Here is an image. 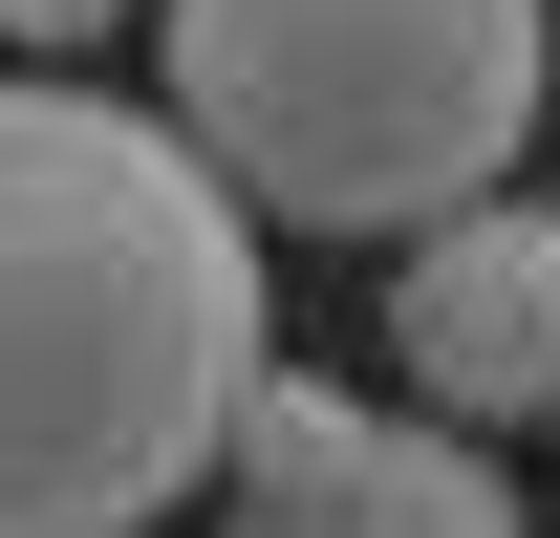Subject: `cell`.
<instances>
[{"label": "cell", "instance_id": "cell-1", "mask_svg": "<svg viewBox=\"0 0 560 538\" xmlns=\"http://www.w3.org/2000/svg\"><path fill=\"white\" fill-rule=\"evenodd\" d=\"M259 215L173 108L0 66V538H151L259 388Z\"/></svg>", "mask_w": 560, "mask_h": 538}, {"label": "cell", "instance_id": "cell-2", "mask_svg": "<svg viewBox=\"0 0 560 538\" xmlns=\"http://www.w3.org/2000/svg\"><path fill=\"white\" fill-rule=\"evenodd\" d=\"M173 130L259 237H431L560 108V0H173Z\"/></svg>", "mask_w": 560, "mask_h": 538}, {"label": "cell", "instance_id": "cell-3", "mask_svg": "<svg viewBox=\"0 0 560 538\" xmlns=\"http://www.w3.org/2000/svg\"><path fill=\"white\" fill-rule=\"evenodd\" d=\"M215 538H539L517 473L431 409H366L324 366H259L237 431H215Z\"/></svg>", "mask_w": 560, "mask_h": 538}, {"label": "cell", "instance_id": "cell-4", "mask_svg": "<svg viewBox=\"0 0 560 538\" xmlns=\"http://www.w3.org/2000/svg\"><path fill=\"white\" fill-rule=\"evenodd\" d=\"M388 388L431 431L560 409V195H453L431 237H388Z\"/></svg>", "mask_w": 560, "mask_h": 538}, {"label": "cell", "instance_id": "cell-5", "mask_svg": "<svg viewBox=\"0 0 560 538\" xmlns=\"http://www.w3.org/2000/svg\"><path fill=\"white\" fill-rule=\"evenodd\" d=\"M108 22H130V0H0V66H86Z\"/></svg>", "mask_w": 560, "mask_h": 538}]
</instances>
